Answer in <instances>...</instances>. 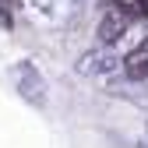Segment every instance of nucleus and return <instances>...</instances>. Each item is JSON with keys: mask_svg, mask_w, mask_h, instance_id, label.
Listing matches in <instances>:
<instances>
[{"mask_svg": "<svg viewBox=\"0 0 148 148\" xmlns=\"http://www.w3.org/2000/svg\"><path fill=\"white\" fill-rule=\"evenodd\" d=\"M123 64H127V67H123V71H127V78L141 81L145 74H148V42H141V46H138V49L131 53V57L123 60Z\"/></svg>", "mask_w": 148, "mask_h": 148, "instance_id": "2", "label": "nucleus"}, {"mask_svg": "<svg viewBox=\"0 0 148 148\" xmlns=\"http://www.w3.org/2000/svg\"><path fill=\"white\" fill-rule=\"evenodd\" d=\"M131 25V18H127L123 11H116V7H106V18H102V25H99V35H102V42H113L116 35Z\"/></svg>", "mask_w": 148, "mask_h": 148, "instance_id": "1", "label": "nucleus"}, {"mask_svg": "<svg viewBox=\"0 0 148 148\" xmlns=\"http://www.w3.org/2000/svg\"><path fill=\"white\" fill-rule=\"evenodd\" d=\"M106 7H116V11H123L127 18H148V0H106Z\"/></svg>", "mask_w": 148, "mask_h": 148, "instance_id": "3", "label": "nucleus"}]
</instances>
